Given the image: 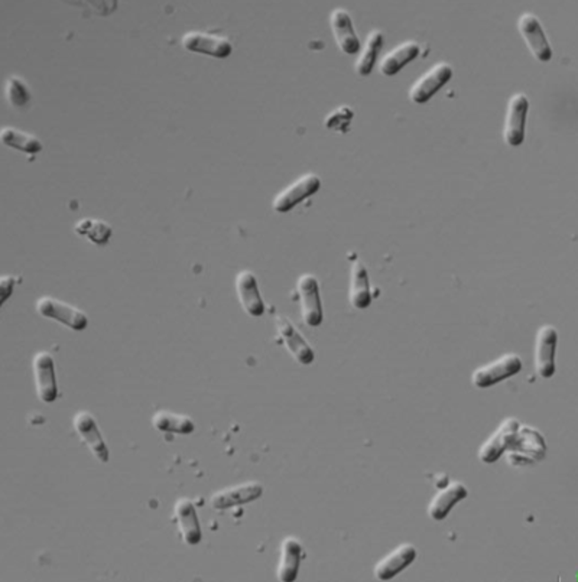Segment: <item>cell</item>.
Wrapping results in <instances>:
<instances>
[{
	"label": "cell",
	"mask_w": 578,
	"mask_h": 582,
	"mask_svg": "<svg viewBox=\"0 0 578 582\" xmlns=\"http://www.w3.org/2000/svg\"><path fill=\"white\" fill-rule=\"evenodd\" d=\"M508 451V462L512 464H529V462H539L545 457V453H547L545 438L539 434V431L535 428L519 423Z\"/></svg>",
	"instance_id": "6da1fadb"
},
{
	"label": "cell",
	"mask_w": 578,
	"mask_h": 582,
	"mask_svg": "<svg viewBox=\"0 0 578 582\" xmlns=\"http://www.w3.org/2000/svg\"><path fill=\"white\" fill-rule=\"evenodd\" d=\"M75 235L86 237L87 240L98 246H105L112 237V227L102 220L82 219L74 226Z\"/></svg>",
	"instance_id": "4316f807"
},
{
	"label": "cell",
	"mask_w": 578,
	"mask_h": 582,
	"mask_svg": "<svg viewBox=\"0 0 578 582\" xmlns=\"http://www.w3.org/2000/svg\"><path fill=\"white\" fill-rule=\"evenodd\" d=\"M383 47V34L378 29L371 31L368 35V40L364 43L363 50L360 52V57L355 61V74L360 77H368L373 71L376 59L379 55L380 50Z\"/></svg>",
	"instance_id": "484cf974"
},
{
	"label": "cell",
	"mask_w": 578,
	"mask_h": 582,
	"mask_svg": "<svg viewBox=\"0 0 578 582\" xmlns=\"http://www.w3.org/2000/svg\"><path fill=\"white\" fill-rule=\"evenodd\" d=\"M418 552L415 549L414 545L410 543H402L396 549L389 552L387 556H383L379 563H376L375 577L379 581H387L394 577L407 570L410 563L417 559Z\"/></svg>",
	"instance_id": "e0dca14e"
},
{
	"label": "cell",
	"mask_w": 578,
	"mask_h": 582,
	"mask_svg": "<svg viewBox=\"0 0 578 582\" xmlns=\"http://www.w3.org/2000/svg\"><path fill=\"white\" fill-rule=\"evenodd\" d=\"M275 325H277V331L281 337L282 343L285 345L286 350L291 353V356L295 359V361L302 366L313 363L316 359L313 347L307 343L301 332L293 327V322L277 314Z\"/></svg>",
	"instance_id": "5bb4252c"
},
{
	"label": "cell",
	"mask_w": 578,
	"mask_h": 582,
	"mask_svg": "<svg viewBox=\"0 0 578 582\" xmlns=\"http://www.w3.org/2000/svg\"><path fill=\"white\" fill-rule=\"evenodd\" d=\"M174 519L180 531L181 538L190 547H196L201 542V528L196 508L191 501L180 499L174 506Z\"/></svg>",
	"instance_id": "ffe728a7"
},
{
	"label": "cell",
	"mask_w": 578,
	"mask_h": 582,
	"mask_svg": "<svg viewBox=\"0 0 578 582\" xmlns=\"http://www.w3.org/2000/svg\"><path fill=\"white\" fill-rule=\"evenodd\" d=\"M453 79V66L447 63L437 64L426 71L421 79L410 87V102L415 105H424L441 90L449 80Z\"/></svg>",
	"instance_id": "52a82bcc"
},
{
	"label": "cell",
	"mask_w": 578,
	"mask_h": 582,
	"mask_svg": "<svg viewBox=\"0 0 578 582\" xmlns=\"http://www.w3.org/2000/svg\"><path fill=\"white\" fill-rule=\"evenodd\" d=\"M518 31L527 43L531 54L541 63H548L552 58L551 47L543 32L538 18L532 13H524L518 19Z\"/></svg>",
	"instance_id": "7c38bea8"
},
{
	"label": "cell",
	"mask_w": 578,
	"mask_h": 582,
	"mask_svg": "<svg viewBox=\"0 0 578 582\" xmlns=\"http://www.w3.org/2000/svg\"><path fill=\"white\" fill-rule=\"evenodd\" d=\"M469 494V490L460 481H451L447 487L440 490L434 496L428 506V515L435 522H441L449 516V513L453 510L456 504L465 501Z\"/></svg>",
	"instance_id": "d6986e66"
},
{
	"label": "cell",
	"mask_w": 578,
	"mask_h": 582,
	"mask_svg": "<svg viewBox=\"0 0 578 582\" xmlns=\"http://www.w3.org/2000/svg\"><path fill=\"white\" fill-rule=\"evenodd\" d=\"M263 485L259 481H246L242 485H231L215 492L210 499L211 508L215 510H226L242 504L252 503L262 496Z\"/></svg>",
	"instance_id": "8fae6325"
},
{
	"label": "cell",
	"mask_w": 578,
	"mask_h": 582,
	"mask_svg": "<svg viewBox=\"0 0 578 582\" xmlns=\"http://www.w3.org/2000/svg\"><path fill=\"white\" fill-rule=\"evenodd\" d=\"M236 291L242 308L250 317H262L265 314V304L259 292L258 278L250 270H242L236 276Z\"/></svg>",
	"instance_id": "2e32d148"
},
{
	"label": "cell",
	"mask_w": 578,
	"mask_h": 582,
	"mask_svg": "<svg viewBox=\"0 0 578 582\" xmlns=\"http://www.w3.org/2000/svg\"><path fill=\"white\" fill-rule=\"evenodd\" d=\"M152 425L165 434L190 435L196 430V423L190 416L174 414L171 410H158L152 416Z\"/></svg>",
	"instance_id": "cb8c5ba5"
},
{
	"label": "cell",
	"mask_w": 578,
	"mask_h": 582,
	"mask_svg": "<svg viewBox=\"0 0 578 582\" xmlns=\"http://www.w3.org/2000/svg\"><path fill=\"white\" fill-rule=\"evenodd\" d=\"M0 141L8 148L16 149L20 152L36 155L43 151V144L38 137L16 128H4L0 133Z\"/></svg>",
	"instance_id": "d4e9b609"
},
{
	"label": "cell",
	"mask_w": 578,
	"mask_h": 582,
	"mask_svg": "<svg viewBox=\"0 0 578 582\" xmlns=\"http://www.w3.org/2000/svg\"><path fill=\"white\" fill-rule=\"evenodd\" d=\"M419 51H421V48L414 41L401 43L399 47L394 48V51L387 52L383 57L379 66L380 74L387 75V77L398 74L403 66H408L410 61H414L418 57Z\"/></svg>",
	"instance_id": "603a6c76"
},
{
	"label": "cell",
	"mask_w": 578,
	"mask_h": 582,
	"mask_svg": "<svg viewBox=\"0 0 578 582\" xmlns=\"http://www.w3.org/2000/svg\"><path fill=\"white\" fill-rule=\"evenodd\" d=\"M522 370V359L515 353H509L499 357L492 363L485 364L473 371L472 384L479 389H488L504 380L513 377Z\"/></svg>",
	"instance_id": "3957f363"
},
{
	"label": "cell",
	"mask_w": 578,
	"mask_h": 582,
	"mask_svg": "<svg viewBox=\"0 0 578 582\" xmlns=\"http://www.w3.org/2000/svg\"><path fill=\"white\" fill-rule=\"evenodd\" d=\"M348 299L355 309H364L371 307V292L368 270L360 260H355L350 272V288Z\"/></svg>",
	"instance_id": "7402d4cb"
},
{
	"label": "cell",
	"mask_w": 578,
	"mask_h": 582,
	"mask_svg": "<svg viewBox=\"0 0 578 582\" xmlns=\"http://www.w3.org/2000/svg\"><path fill=\"white\" fill-rule=\"evenodd\" d=\"M73 423H74L75 432L79 435L80 439L86 444L89 451L102 464H107L109 462V448L105 446V438L102 437V432L98 430V421L94 418V415L87 412V410H82V412L75 415Z\"/></svg>",
	"instance_id": "9c48e42d"
},
{
	"label": "cell",
	"mask_w": 578,
	"mask_h": 582,
	"mask_svg": "<svg viewBox=\"0 0 578 582\" xmlns=\"http://www.w3.org/2000/svg\"><path fill=\"white\" fill-rule=\"evenodd\" d=\"M302 556H304V549L297 538L289 536L282 540L281 559H279L277 570V579L282 582L295 581L300 565H301Z\"/></svg>",
	"instance_id": "44dd1931"
},
{
	"label": "cell",
	"mask_w": 578,
	"mask_h": 582,
	"mask_svg": "<svg viewBox=\"0 0 578 582\" xmlns=\"http://www.w3.org/2000/svg\"><path fill=\"white\" fill-rule=\"evenodd\" d=\"M183 47L192 54L208 55L215 58H227L233 52L230 41L207 32H188L183 36Z\"/></svg>",
	"instance_id": "4fadbf2b"
},
{
	"label": "cell",
	"mask_w": 578,
	"mask_h": 582,
	"mask_svg": "<svg viewBox=\"0 0 578 582\" xmlns=\"http://www.w3.org/2000/svg\"><path fill=\"white\" fill-rule=\"evenodd\" d=\"M35 308L41 317L57 321L73 331H82L87 329V324H89V318L84 311L74 305L59 301L54 297L40 298L36 301Z\"/></svg>",
	"instance_id": "7a4b0ae2"
},
{
	"label": "cell",
	"mask_w": 578,
	"mask_h": 582,
	"mask_svg": "<svg viewBox=\"0 0 578 582\" xmlns=\"http://www.w3.org/2000/svg\"><path fill=\"white\" fill-rule=\"evenodd\" d=\"M519 426V421L516 418L504 419L495 432L488 437V441L480 446L479 458L483 464H492L497 462L504 451H508L515 438L516 431Z\"/></svg>",
	"instance_id": "9a60e30c"
},
{
	"label": "cell",
	"mask_w": 578,
	"mask_h": 582,
	"mask_svg": "<svg viewBox=\"0 0 578 582\" xmlns=\"http://www.w3.org/2000/svg\"><path fill=\"white\" fill-rule=\"evenodd\" d=\"M529 110V100L524 93L513 94L509 100L504 119V139L509 146H520L525 139V123Z\"/></svg>",
	"instance_id": "ba28073f"
},
{
	"label": "cell",
	"mask_w": 578,
	"mask_h": 582,
	"mask_svg": "<svg viewBox=\"0 0 578 582\" xmlns=\"http://www.w3.org/2000/svg\"><path fill=\"white\" fill-rule=\"evenodd\" d=\"M297 291L301 302L302 320L309 327H318L323 322L324 313L321 304L320 286L316 276L311 274L300 276Z\"/></svg>",
	"instance_id": "8992f818"
},
{
	"label": "cell",
	"mask_w": 578,
	"mask_h": 582,
	"mask_svg": "<svg viewBox=\"0 0 578 582\" xmlns=\"http://www.w3.org/2000/svg\"><path fill=\"white\" fill-rule=\"evenodd\" d=\"M320 188V176L316 174H305L298 180L293 181V184L284 188L281 192H277L274 203H272V208L279 214L293 212L298 204H301L309 197L314 196Z\"/></svg>",
	"instance_id": "277c9868"
},
{
	"label": "cell",
	"mask_w": 578,
	"mask_h": 582,
	"mask_svg": "<svg viewBox=\"0 0 578 582\" xmlns=\"http://www.w3.org/2000/svg\"><path fill=\"white\" fill-rule=\"evenodd\" d=\"M558 345V332L552 325H543L536 332L535 369L543 379L555 375V353Z\"/></svg>",
	"instance_id": "30bf717a"
},
{
	"label": "cell",
	"mask_w": 578,
	"mask_h": 582,
	"mask_svg": "<svg viewBox=\"0 0 578 582\" xmlns=\"http://www.w3.org/2000/svg\"><path fill=\"white\" fill-rule=\"evenodd\" d=\"M334 41L340 48L341 52L348 55H355L359 52L360 41L353 27L352 18L346 9H334L330 16Z\"/></svg>",
	"instance_id": "ac0fdd59"
},
{
	"label": "cell",
	"mask_w": 578,
	"mask_h": 582,
	"mask_svg": "<svg viewBox=\"0 0 578 582\" xmlns=\"http://www.w3.org/2000/svg\"><path fill=\"white\" fill-rule=\"evenodd\" d=\"M32 370L35 380L36 395L41 402L52 403L59 398V384L55 376V363L48 352L36 353L32 359Z\"/></svg>",
	"instance_id": "5b68a950"
},
{
	"label": "cell",
	"mask_w": 578,
	"mask_h": 582,
	"mask_svg": "<svg viewBox=\"0 0 578 582\" xmlns=\"http://www.w3.org/2000/svg\"><path fill=\"white\" fill-rule=\"evenodd\" d=\"M6 97H8L9 105L20 109V107L27 106L31 100V91L27 89L24 80L18 75H12L6 81Z\"/></svg>",
	"instance_id": "83f0119b"
},
{
	"label": "cell",
	"mask_w": 578,
	"mask_h": 582,
	"mask_svg": "<svg viewBox=\"0 0 578 582\" xmlns=\"http://www.w3.org/2000/svg\"><path fill=\"white\" fill-rule=\"evenodd\" d=\"M13 285H15V281H13L12 276H4L2 278V283H0V292H2V302H6L11 293L13 291Z\"/></svg>",
	"instance_id": "f546056e"
},
{
	"label": "cell",
	"mask_w": 578,
	"mask_h": 582,
	"mask_svg": "<svg viewBox=\"0 0 578 582\" xmlns=\"http://www.w3.org/2000/svg\"><path fill=\"white\" fill-rule=\"evenodd\" d=\"M353 119V110L348 106H341L334 110L325 119V128L334 132H348L350 121Z\"/></svg>",
	"instance_id": "f1b7e54d"
}]
</instances>
